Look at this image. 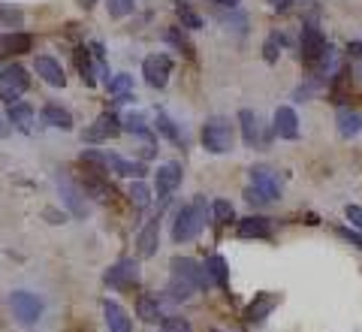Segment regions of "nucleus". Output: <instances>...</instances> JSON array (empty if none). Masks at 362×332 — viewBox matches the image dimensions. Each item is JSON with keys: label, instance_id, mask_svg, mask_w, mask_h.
I'll return each instance as SVG.
<instances>
[{"label": "nucleus", "instance_id": "nucleus-1", "mask_svg": "<svg viewBox=\"0 0 362 332\" xmlns=\"http://www.w3.org/2000/svg\"><path fill=\"white\" fill-rule=\"evenodd\" d=\"M206 214H209L206 197H197L194 202L181 205L175 221H173V242H178V245L194 242V239L202 233V227H206Z\"/></svg>", "mask_w": 362, "mask_h": 332}, {"label": "nucleus", "instance_id": "nucleus-2", "mask_svg": "<svg viewBox=\"0 0 362 332\" xmlns=\"http://www.w3.org/2000/svg\"><path fill=\"white\" fill-rule=\"evenodd\" d=\"M233 142H235V127H233L230 118L211 115L206 124H202V148H206L209 154L233 151Z\"/></svg>", "mask_w": 362, "mask_h": 332}, {"label": "nucleus", "instance_id": "nucleus-3", "mask_svg": "<svg viewBox=\"0 0 362 332\" xmlns=\"http://www.w3.org/2000/svg\"><path fill=\"white\" fill-rule=\"evenodd\" d=\"M28 85H30V76L21 64L4 67V70H0V103H6V106L16 103L28 91Z\"/></svg>", "mask_w": 362, "mask_h": 332}, {"label": "nucleus", "instance_id": "nucleus-4", "mask_svg": "<svg viewBox=\"0 0 362 332\" xmlns=\"http://www.w3.org/2000/svg\"><path fill=\"white\" fill-rule=\"evenodd\" d=\"M54 185H58L61 200H64L66 209H70L73 217H85V214L90 212V205H88V200H85V197H88L85 188L76 185V181L66 176V173H54Z\"/></svg>", "mask_w": 362, "mask_h": 332}, {"label": "nucleus", "instance_id": "nucleus-5", "mask_svg": "<svg viewBox=\"0 0 362 332\" xmlns=\"http://www.w3.org/2000/svg\"><path fill=\"white\" fill-rule=\"evenodd\" d=\"M326 52H329L326 33L317 28V25H305V28H302V37H299V58L308 64V67H314Z\"/></svg>", "mask_w": 362, "mask_h": 332}, {"label": "nucleus", "instance_id": "nucleus-6", "mask_svg": "<svg viewBox=\"0 0 362 332\" xmlns=\"http://www.w3.org/2000/svg\"><path fill=\"white\" fill-rule=\"evenodd\" d=\"M9 308H13V314L21 326H33L42 317V302L28 290H16L9 296Z\"/></svg>", "mask_w": 362, "mask_h": 332}, {"label": "nucleus", "instance_id": "nucleus-7", "mask_svg": "<svg viewBox=\"0 0 362 332\" xmlns=\"http://www.w3.org/2000/svg\"><path fill=\"white\" fill-rule=\"evenodd\" d=\"M103 281L109 284V287H115V290H136L139 287V263L127 260V257L118 260L115 266L103 275Z\"/></svg>", "mask_w": 362, "mask_h": 332}, {"label": "nucleus", "instance_id": "nucleus-8", "mask_svg": "<svg viewBox=\"0 0 362 332\" xmlns=\"http://www.w3.org/2000/svg\"><path fill=\"white\" fill-rule=\"evenodd\" d=\"M121 130H124V124L115 112H103V115L82 133V139L85 142H109V139H115V136H121Z\"/></svg>", "mask_w": 362, "mask_h": 332}, {"label": "nucleus", "instance_id": "nucleus-9", "mask_svg": "<svg viewBox=\"0 0 362 332\" xmlns=\"http://www.w3.org/2000/svg\"><path fill=\"white\" fill-rule=\"evenodd\" d=\"M169 269H173V275H178V278H185L187 284H194L197 290L211 287V278H209L206 266H199V263H197V260H190V257H173Z\"/></svg>", "mask_w": 362, "mask_h": 332}, {"label": "nucleus", "instance_id": "nucleus-10", "mask_svg": "<svg viewBox=\"0 0 362 332\" xmlns=\"http://www.w3.org/2000/svg\"><path fill=\"white\" fill-rule=\"evenodd\" d=\"M169 73H173V58L169 55H148L142 61V76L151 88H166Z\"/></svg>", "mask_w": 362, "mask_h": 332}, {"label": "nucleus", "instance_id": "nucleus-11", "mask_svg": "<svg viewBox=\"0 0 362 332\" xmlns=\"http://www.w3.org/2000/svg\"><path fill=\"white\" fill-rule=\"evenodd\" d=\"M181 185V164H163V166H157V173H154V188H157V197L160 200H169L173 197V190Z\"/></svg>", "mask_w": 362, "mask_h": 332}, {"label": "nucleus", "instance_id": "nucleus-12", "mask_svg": "<svg viewBox=\"0 0 362 332\" xmlns=\"http://www.w3.org/2000/svg\"><path fill=\"white\" fill-rule=\"evenodd\" d=\"M251 185L254 188H259V190H266L272 200H278L281 197V178H278V173L272 166H251Z\"/></svg>", "mask_w": 362, "mask_h": 332}, {"label": "nucleus", "instance_id": "nucleus-13", "mask_svg": "<svg viewBox=\"0 0 362 332\" xmlns=\"http://www.w3.org/2000/svg\"><path fill=\"white\" fill-rule=\"evenodd\" d=\"M275 133L281 136V139H299V115L296 109L290 106H278L275 109Z\"/></svg>", "mask_w": 362, "mask_h": 332}, {"label": "nucleus", "instance_id": "nucleus-14", "mask_svg": "<svg viewBox=\"0 0 362 332\" xmlns=\"http://www.w3.org/2000/svg\"><path fill=\"white\" fill-rule=\"evenodd\" d=\"M136 314H139L145 324H160V320L166 317V314H163V296H157V293H142L139 302H136Z\"/></svg>", "mask_w": 362, "mask_h": 332}, {"label": "nucleus", "instance_id": "nucleus-15", "mask_svg": "<svg viewBox=\"0 0 362 332\" xmlns=\"http://www.w3.org/2000/svg\"><path fill=\"white\" fill-rule=\"evenodd\" d=\"M136 245H139V257H154L157 254V248H160V221H157V217H151V221L139 230Z\"/></svg>", "mask_w": 362, "mask_h": 332}, {"label": "nucleus", "instance_id": "nucleus-16", "mask_svg": "<svg viewBox=\"0 0 362 332\" xmlns=\"http://www.w3.org/2000/svg\"><path fill=\"white\" fill-rule=\"evenodd\" d=\"M37 76L42 79L45 85H52V88H64L66 85L64 67L54 58H49V55H40V58H37Z\"/></svg>", "mask_w": 362, "mask_h": 332}, {"label": "nucleus", "instance_id": "nucleus-17", "mask_svg": "<svg viewBox=\"0 0 362 332\" xmlns=\"http://www.w3.org/2000/svg\"><path fill=\"white\" fill-rule=\"evenodd\" d=\"M335 124H338V136L341 139H356V136L362 133V115L356 109H338L335 112Z\"/></svg>", "mask_w": 362, "mask_h": 332}, {"label": "nucleus", "instance_id": "nucleus-18", "mask_svg": "<svg viewBox=\"0 0 362 332\" xmlns=\"http://www.w3.org/2000/svg\"><path fill=\"white\" fill-rule=\"evenodd\" d=\"M40 118L45 127H54V130H73V115L66 112L64 106H58V103H45Z\"/></svg>", "mask_w": 362, "mask_h": 332}, {"label": "nucleus", "instance_id": "nucleus-19", "mask_svg": "<svg viewBox=\"0 0 362 332\" xmlns=\"http://www.w3.org/2000/svg\"><path fill=\"white\" fill-rule=\"evenodd\" d=\"M103 317H106L109 332H133L130 317H127V311H124V308H121L118 302L103 299Z\"/></svg>", "mask_w": 362, "mask_h": 332}, {"label": "nucleus", "instance_id": "nucleus-20", "mask_svg": "<svg viewBox=\"0 0 362 332\" xmlns=\"http://www.w3.org/2000/svg\"><path fill=\"white\" fill-rule=\"evenodd\" d=\"M106 169H112L115 176H124V178H142L145 176V164L118 157V154H106Z\"/></svg>", "mask_w": 362, "mask_h": 332}, {"label": "nucleus", "instance_id": "nucleus-21", "mask_svg": "<svg viewBox=\"0 0 362 332\" xmlns=\"http://www.w3.org/2000/svg\"><path fill=\"white\" fill-rule=\"evenodd\" d=\"M278 305V296L275 293H259L257 299L247 305V311H245V317L251 320V324H263V320L272 314V308Z\"/></svg>", "mask_w": 362, "mask_h": 332}, {"label": "nucleus", "instance_id": "nucleus-22", "mask_svg": "<svg viewBox=\"0 0 362 332\" xmlns=\"http://www.w3.org/2000/svg\"><path fill=\"white\" fill-rule=\"evenodd\" d=\"M6 121H9V124H13V127H16V130H21V133H30V124H33V109L28 106V103H21V100H16V103H9Z\"/></svg>", "mask_w": 362, "mask_h": 332}, {"label": "nucleus", "instance_id": "nucleus-23", "mask_svg": "<svg viewBox=\"0 0 362 332\" xmlns=\"http://www.w3.org/2000/svg\"><path fill=\"white\" fill-rule=\"evenodd\" d=\"M239 236L242 239H272V224L266 217H245V221H239Z\"/></svg>", "mask_w": 362, "mask_h": 332}, {"label": "nucleus", "instance_id": "nucleus-24", "mask_svg": "<svg viewBox=\"0 0 362 332\" xmlns=\"http://www.w3.org/2000/svg\"><path fill=\"white\" fill-rule=\"evenodd\" d=\"M239 124H242V139L247 148H257L259 145V121L251 109H242L239 112Z\"/></svg>", "mask_w": 362, "mask_h": 332}, {"label": "nucleus", "instance_id": "nucleus-25", "mask_svg": "<svg viewBox=\"0 0 362 332\" xmlns=\"http://www.w3.org/2000/svg\"><path fill=\"white\" fill-rule=\"evenodd\" d=\"M206 272H209V278H211V284L214 287H221V290H226L230 287V269H226V260L223 257H209L206 260Z\"/></svg>", "mask_w": 362, "mask_h": 332}, {"label": "nucleus", "instance_id": "nucleus-26", "mask_svg": "<svg viewBox=\"0 0 362 332\" xmlns=\"http://www.w3.org/2000/svg\"><path fill=\"white\" fill-rule=\"evenodd\" d=\"M30 33H0V49L4 52H16V55H25L30 52Z\"/></svg>", "mask_w": 362, "mask_h": 332}, {"label": "nucleus", "instance_id": "nucleus-27", "mask_svg": "<svg viewBox=\"0 0 362 332\" xmlns=\"http://www.w3.org/2000/svg\"><path fill=\"white\" fill-rule=\"evenodd\" d=\"M166 293H169V299H173V302H187L190 296L197 293V287H194V284H187L185 278H178V275H169Z\"/></svg>", "mask_w": 362, "mask_h": 332}, {"label": "nucleus", "instance_id": "nucleus-28", "mask_svg": "<svg viewBox=\"0 0 362 332\" xmlns=\"http://www.w3.org/2000/svg\"><path fill=\"white\" fill-rule=\"evenodd\" d=\"M175 16H178V21H181V28H187V30H202V16H199L190 4H185V0H178V4H175Z\"/></svg>", "mask_w": 362, "mask_h": 332}, {"label": "nucleus", "instance_id": "nucleus-29", "mask_svg": "<svg viewBox=\"0 0 362 332\" xmlns=\"http://www.w3.org/2000/svg\"><path fill=\"white\" fill-rule=\"evenodd\" d=\"M157 133H163L173 145H181L185 148V136H181V130L175 127V121L166 115V112H157Z\"/></svg>", "mask_w": 362, "mask_h": 332}, {"label": "nucleus", "instance_id": "nucleus-30", "mask_svg": "<svg viewBox=\"0 0 362 332\" xmlns=\"http://www.w3.org/2000/svg\"><path fill=\"white\" fill-rule=\"evenodd\" d=\"M94 55H90L88 49H78L76 52V64H78V73H82V79H85V85L88 88H94L97 85V76H94Z\"/></svg>", "mask_w": 362, "mask_h": 332}, {"label": "nucleus", "instance_id": "nucleus-31", "mask_svg": "<svg viewBox=\"0 0 362 332\" xmlns=\"http://www.w3.org/2000/svg\"><path fill=\"white\" fill-rule=\"evenodd\" d=\"M106 88H109V94H115V97H127V94H133V76L118 73L115 79H109Z\"/></svg>", "mask_w": 362, "mask_h": 332}, {"label": "nucleus", "instance_id": "nucleus-32", "mask_svg": "<svg viewBox=\"0 0 362 332\" xmlns=\"http://www.w3.org/2000/svg\"><path fill=\"white\" fill-rule=\"evenodd\" d=\"M130 202L136 205V209H145V205L151 202V190H148V185H145V181L136 178L133 185H130Z\"/></svg>", "mask_w": 362, "mask_h": 332}, {"label": "nucleus", "instance_id": "nucleus-33", "mask_svg": "<svg viewBox=\"0 0 362 332\" xmlns=\"http://www.w3.org/2000/svg\"><path fill=\"white\" fill-rule=\"evenodd\" d=\"M121 124H124V130H130V133H136V136H148V124H145L142 112H130V115L124 118Z\"/></svg>", "mask_w": 362, "mask_h": 332}, {"label": "nucleus", "instance_id": "nucleus-34", "mask_svg": "<svg viewBox=\"0 0 362 332\" xmlns=\"http://www.w3.org/2000/svg\"><path fill=\"white\" fill-rule=\"evenodd\" d=\"M211 214H214V221L218 224H230L235 217V209H233V202H226V200H214L211 202Z\"/></svg>", "mask_w": 362, "mask_h": 332}, {"label": "nucleus", "instance_id": "nucleus-35", "mask_svg": "<svg viewBox=\"0 0 362 332\" xmlns=\"http://www.w3.org/2000/svg\"><path fill=\"white\" fill-rule=\"evenodd\" d=\"M160 332H194V326H190L185 317H178V314H166L160 320Z\"/></svg>", "mask_w": 362, "mask_h": 332}, {"label": "nucleus", "instance_id": "nucleus-36", "mask_svg": "<svg viewBox=\"0 0 362 332\" xmlns=\"http://www.w3.org/2000/svg\"><path fill=\"white\" fill-rule=\"evenodd\" d=\"M221 25H226V30H235V33H245L247 30V18L239 13V6L230 9V16H221Z\"/></svg>", "mask_w": 362, "mask_h": 332}, {"label": "nucleus", "instance_id": "nucleus-37", "mask_svg": "<svg viewBox=\"0 0 362 332\" xmlns=\"http://www.w3.org/2000/svg\"><path fill=\"white\" fill-rule=\"evenodd\" d=\"M281 45H284V37H278V33H272V37L263 42V58H266V64H275L278 61Z\"/></svg>", "mask_w": 362, "mask_h": 332}, {"label": "nucleus", "instance_id": "nucleus-38", "mask_svg": "<svg viewBox=\"0 0 362 332\" xmlns=\"http://www.w3.org/2000/svg\"><path fill=\"white\" fill-rule=\"evenodd\" d=\"M82 188H85V193H94L97 200H109V197H112V188H109V185H103L100 178H88Z\"/></svg>", "mask_w": 362, "mask_h": 332}, {"label": "nucleus", "instance_id": "nucleus-39", "mask_svg": "<svg viewBox=\"0 0 362 332\" xmlns=\"http://www.w3.org/2000/svg\"><path fill=\"white\" fill-rule=\"evenodd\" d=\"M78 160H82V164L97 166V169H106V154L103 151H94V148H85V151L78 154Z\"/></svg>", "mask_w": 362, "mask_h": 332}, {"label": "nucleus", "instance_id": "nucleus-40", "mask_svg": "<svg viewBox=\"0 0 362 332\" xmlns=\"http://www.w3.org/2000/svg\"><path fill=\"white\" fill-rule=\"evenodd\" d=\"M109 13L115 18H124L127 13H133V0H109Z\"/></svg>", "mask_w": 362, "mask_h": 332}, {"label": "nucleus", "instance_id": "nucleus-41", "mask_svg": "<svg viewBox=\"0 0 362 332\" xmlns=\"http://www.w3.org/2000/svg\"><path fill=\"white\" fill-rule=\"evenodd\" d=\"M245 200L251 202V205H266V202H272L269 193H266V190H259V188H254V185L245 190Z\"/></svg>", "mask_w": 362, "mask_h": 332}, {"label": "nucleus", "instance_id": "nucleus-42", "mask_svg": "<svg viewBox=\"0 0 362 332\" xmlns=\"http://www.w3.org/2000/svg\"><path fill=\"white\" fill-rule=\"evenodd\" d=\"M166 42H173V45H178V49H185V52L190 55V42L185 40V33H178L175 28H173V30H166Z\"/></svg>", "mask_w": 362, "mask_h": 332}, {"label": "nucleus", "instance_id": "nucleus-43", "mask_svg": "<svg viewBox=\"0 0 362 332\" xmlns=\"http://www.w3.org/2000/svg\"><path fill=\"white\" fill-rule=\"evenodd\" d=\"M0 21H6V25H21V13L18 9H4L0 6Z\"/></svg>", "mask_w": 362, "mask_h": 332}, {"label": "nucleus", "instance_id": "nucleus-44", "mask_svg": "<svg viewBox=\"0 0 362 332\" xmlns=\"http://www.w3.org/2000/svg\"><path fill=\"white\" fill-rule=\"evenodd\" d=\"M347 221L356 227V230H362V209L359 205H347Z\"/></svg>", "mask_w": 362, "mask_h": 332}, {"label": "nucleus", "instance_id": "nucleus-45", "mask_svg": "<svg viewBox=\"0 0 362 332\" xmlns=\"http://www.w3.org/2000/svg\"><path fill=\"white\" fill-rule=\"evenodd\" d=\"M296 4H302V0H272V9H275V13H287V9Z\"/></svg>", "mask_w": 362, "mask_h": 332}, {"label": "nucleus", "instance_id": "nucleus-46", "mask_svg": "<svg viewBox=\"0 0 362 332\" xmlns=\"http://www.w3.org/2000/svg\"><path fill=\"white\" fill-rule=\"evenodd\" d=\"M347 52H350V58H362V40H354L347 45Z\"/></svg>", "mask_w": 362, "mask_h": 332}, {"label": "nucleus", "instance_id": "nucleus-47", "mask_svg": "<svg viewBox=\"0 0 362 332\" xmlns=\"http://www.w3.org/2000/svg\"><path fill=\"white\" fill-rule=\"evenodd\" d=\"M45 217H52L49 224H64V214H58L54 209H45Z\"/></svg>", "mask_w": 362, "mask_h": 332}, {"label": "nucleus", "instance_id": "nucleus-48", "mask_svg": "<svg viewBox=\"0 0 362 332\" xmlns=\"http://www.w3.org/2000/svg\"><path fill=\"white\" fill-rule=\"evenodd\" d=\"M211 4H218V6H226V9H235V6H239V0H211Z\"/></svg>", "mask_w": 362, "mask_h": 332}, {"label": "nucleus", "instance_id": "nucleus-49", "mask_svg": "<svg viewBox=\"0 0 362 332\" xmlns=\"http://www.w3.org/2000/svg\"><path fill=\"white\" fill-rule=\"evenodd\" d=\"M6 136H9V124L0 118V139H6Z\"/></svg>", "mask_w": 362, "mask_h": 332}, {"label": "nucleus", "instance_id": "nucleus-50", "mask_svg": "<svg viewBox=\"0 0 362 332\" xmlns=\"http://www.w3.org/2000/svg\"><path fill=\"white\" fill-rule=\"evenodd\" d=\"M214 332H221V329H214Z\"/></svg>", "mask_w": 362, "mask_h": 332}]
</instances>
